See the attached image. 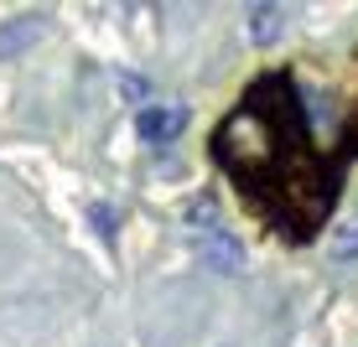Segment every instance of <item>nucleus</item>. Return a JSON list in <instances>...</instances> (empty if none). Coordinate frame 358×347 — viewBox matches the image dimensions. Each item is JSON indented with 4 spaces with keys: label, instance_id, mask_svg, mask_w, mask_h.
Returning <instances> with one entry per match:
<instances>
[{
    "label": "nucleus",
    "instance_id": "20e7f679",
    "mask_svg": "<svg viewBox=\"0 0 358 347\" xmlns=\"http://www.w3.org/2000/svg\"><path fill=\"white\" fill-rule=\"evenodd\" d=\"M280 21H286V16H280L275 6H255V10H250V42L270 47V42L280 36Z\"/></svg>",
    "mask_w": 358,
    "mask_h": 347
},
{
    "label": "nucleus",
    "instance_id": "7ed1b4c3",
    "mask_svg": "<svg viewBox=\"0 0 358 347\" xmlns=\"http://www.w3.org/2000/svg\"><path fill=\"white\" fill-rule=\"evenodd\" d=\"M182 125H187V109H182V104H151V109H141V119H135L141 140H151V145L177 140Z\"/></svg>",
    "mask_w": 358,
    "mask_h": 347
},
{
    "label": "nucleus",
    "instance_id": "f03ea898",
    "mask_svg": "<svg viewBox=\"0 0 358 347\" xmlns=\"http://www.w3.org/2000/svg\"><path fill=\"white\" fill-rule=\"evenodd\" d=\"M197 249H203V259L218 275H239L244 270V244L234 239L229 228H218V223H203V228H197Z\"/></svg>",
    "mask_w": 358,
    "mask_h": 347
},
{
    "label": "nucleus",
    "instance_id": "f257e3e1",
    "mask_svg": "<svg viewBox=\"0 0 358 347\" xmlns=\"http://www.w3.org/2000/svg\"><path fill=\"white\" fill-rule=\"evenodd\" d=\"M213 156L239 182V197H250V207L286 239H312L332 213L338 177L312 151L301 98L286 73H265L239 98L213 135Z\"/></svg>",
    "mask_w": 358,
    "mask_h": 347
}]
</instances>
